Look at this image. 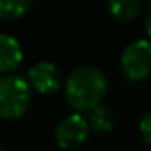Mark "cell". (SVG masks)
Segmentation results:
<instances>
[{
  "label": "cell",
  "instance_id": "9",
  "mask_svg": "<svg viewBox=\"0 0 151 151\" xmlns=\"http://www.w3.org/2000/svg\"><path fill=\"white\" fill-rule=\"evenodd\" d=\"M32 6V0H0V20L14 22L23 18Z\"/></svg>",
  "mask_w": 151,
  "mask_h": 151
},
{
  "label": "cell",
  "instance_id": "13",
  "mask_svg": "<svg viewBox=\"0 0 151 151\" xmlns=\"http://www.w3.org/2000/svg\"><path fill=\"white\" fill-rule=\"evenodd\" d=\"M149 2H151V0H149Z\"/></svg>",
  "mask_w": 151,
  "mask_h": 151
},
{
  "label": "cell",
  "instance_id": "8",
  "mask_svg": "<svg viewBox=\"0 0 151 151\" xmlns=\"http://www.w3.org/2000/svg\"><path fill=\"white\" fill-rule=\"evenodd\" d=\"M87 121L91 124V130H94L96 133H109L114 128V114L109 107L105 105H98L93 110L87 112Z\"/></svg>",
  "mask_w": 151,
  "mask_h": 151
},
{
  "label": "cell",
  "instance_id": "11",
  "mask_svg": "<svg viewBox=\"0 0 151 151\" xmlns=\"http://www.w3.org/2000/svg\"><path fill=\"white\" fill-rule=\"evenodd\" d=\"M144 29H146V34H147V39H151V4L146 11V18H144Z\"/></svg>",
  "mask_w": 151,
  "mask_h": 151
},
{
  "label": "cell",
  "instance_id": "3",
  "mask_svg": "<svg viewBox=\"0 0 151 151\" xmlns=\"http://www.w3.org/2000/svg\"><path fill=\"white\" fill-rule=\"evenodd\" d=\"M123 75L130 82H142L151 75V39H135L121 53Z\"/></svg>",
  "mask_w": 151,
  "mask_h": 151
},
{
  "label": "cell",
  "instance_id": "5",
  "mask_svg": "<svg viewBox=\"0 0 151 151\" xmlns=\"http://www.w3.org/2000/svg\"><path fill=\"white\" fill-rule=\"evenodd\" d=\"M25 78H27L30 89L43 96L59 91L64 84L60 69L53 62H48V60H41V62L30 66Z\"/></svg>",
  "mask_w": 151,
  "mask_h": 151
},
{
  "label": "cell",
  "instance_id": "4",
  "mask_svg": "<svg viewBox=\"0 0 151 151\" xmlns=\"http://www.w3.org/2000/svg\"><path fill=\"white\" fill-rule=\"evenodd\" d=\"M91 133V124L87 121V116L82 112H71L64 116L53 132L55 142L62 149H77L80 147Z\"/></svg>",
  "mask_w": 151,
  "mask_h": 151
},
{
  "label": "cell",
  "instance_id": "2",
  "mask_svg": "<svg viewBox=\"0 0 151 151\" xmlns=\"http://www.w3.org/2000/svg\"><path fill=\"white\" fill-rule=\"evenodd\" d=\"M32 98L27 78L16 73L0 75V119L16 121L25 116Z\"/></svg>",
  "mask_w": 151,
  "mask_h": 151
},
{
  "label": "cell",
  "instance_id": "12",
  "mask_svg": "<svg viewBox=\"0 0 151 151\" xmlns=\"http://www.w3.org/2000/svg\"><path fill=\"white\" fill-rule=\"evenodd\" d=\"M0 151H4V147H2V146H0Z\"/></svg>",
  "mask_w": 151,
  "mask_h": 151
},
{
  "label": "cell",
  "instance_id": "1",
  "mask_svg": "<svg viewBox=\"0 0 151 151\" xmlns=\"http://www.w3.org/2000/svg\"><path fill=\"white\" fill-rule=\"evenodd\" d=\"M66 103L73 112H89L101 105L109 91L107 75L96 66L75 68L62 84Z\"/></svg>",
  "mask_w": 151,
  "mask_h": 151
},
{
  "label": "cell",
  "instance_id": "7",
  "mask_svg": "<svg viewBox=\"0 0 151 151\" xmlns=\"http://www.w3.org/2000/svg\"><path fill=\"white\" fill-rule=\"evenodd\" d=\"M110 16L119 23L133 22L142 11V0H107Z\"/></svg>",
  "mask_w": 151,
  "mask_h": 151
},
{
  "label": "cell",
  "instance_id": "6",
  "mask_svg": "<svg viewBox=\"0 0 151 151\" xmlns=\"http://www.w3.org/2000/svg\"><path fill=\"white\" fill-rule=\"evenodd\" d=\"M23 62V48L11 34H0V75L14 73Z\"/></svg>",
  "mask_w": 151,
  "mask_h": 151
},
{
  "label": "cell",
  "instance_id": "10",
  "mask_svg": "<svg viewBox=\"0 0 151 151\" xmlns=\"http://www.w3.org/2000/svg\"><path fill=\"white\" fill-rule=\"evenodd\" d=\"M137 128H139L140 139H142L147 146H151V110H147V112H144V114L140 116Z\"/></svg>",
  "mask_w": 151,
  "mask_h": 151
}]
</instances>
